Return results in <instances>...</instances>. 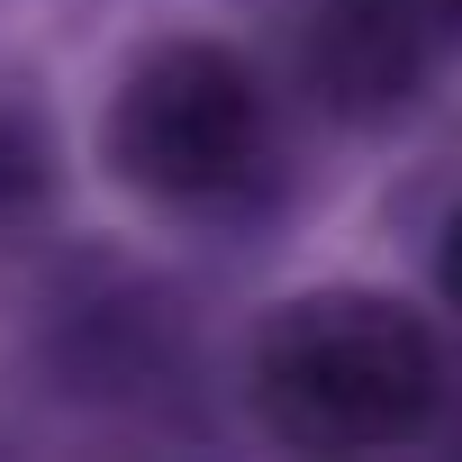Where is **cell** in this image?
<instances>
[{"label":"cell","instance_id":"4","mask_svg":"<svg viewBox=\"0 0 462 462\" xmlns=\"http://www.w3.org/2000/svg\"><path fill=\"white\" fill-rule=\"evenodd\" d=\"M46 181H55V154H46L37 118L0 109V226H19V217L46 199Z\"/></svg>","mask_w":462,"mask_h":462},{"label":"cell","instance_id":"5","mask_svg":"<svg viewBox=\"0 0 462 462\" xmlns=\"http://www.w3.org/2000/svg\"><path fill=\"white\" fill-rule=\"evenodd\" d=\"M444 300L462 309V208H453V226H444Z\"/></svg>","mask_w":462,"mask_h":462},{"label":"cell","instance_id":"1","mask_svg":"<svg viewBox=\"0 0 462 462\" xmlns=\"http://www.w3.org/2000/svg\"><path fill=\"white\" fill-rule=\"evenodd\" d=\"M254 408L318 453L399 444L435 408V336L390 291H300L254 336Z\"/></svg>","mask_w":462,"mask_h":462},{"label":"cell","instance_id":"6","mask_svg":"<svg viewBox=\"0 0 462 462\" xmlns=\"http://www.w3.org/2000/svg\"><path fill=\"white\" fill-rule=\"evenodd\" d=\"M453 10H462V0H453Z\"/></svg>","mask_w":462,"mask_h":462},{"label":"cell","instance_id":"3","mask_svg":"<svg viewBox=\"0 0 462 462\" xmlns=\"http://www.w3.org/2000/svg\"><path fill=\"white\" fill-rule=\"evenodd\" d=\"M309 64H318V91L336 109H363V118L399 109L417 91V19L390 10V0H345V10L318 19Z\"/></svg>","mask_w":462,"mask_h":462},{"label":"cell","instance_id":"2","mask_svg":"<svg viewBox=\"0 0 462 462\" xmlns=\"http://www.w3.org/2000/svg\"><path fill=\"white\" fill-rule=\"evenodd\" d=\"M109 163L163 208H236L273 163V109L217 37L145 46L109 91Z\"/></svg>","mask_w":462,"mask_h":462}]
</instances>
